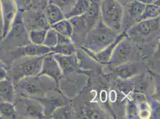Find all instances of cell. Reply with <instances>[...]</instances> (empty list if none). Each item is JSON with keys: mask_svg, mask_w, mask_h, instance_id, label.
I'll use <instances>...</instances> for the list:
<instances>
[{"mask_svg": "<svg viewBox=\"0 0 160 119\" xmlns=\"http://www.w3.org/2000/svg\"><path fill=\"white\" fill-rule=\"evenodd\" d=\"M44 13L50 27L57 22L65 19L64 13L60 7L52 1H50L47 5L44 11Z\"/></svg>", "mask_w": 160, "mask_h": 119, "instance_id": "obj_20", "label": "cell"}, {"mask_svg": "<svg viewBox=\"0 0 160 119\" xmlns=\"http://www.w3.org/2000/svg\"><path fill=\"white\" fill-rule=\"evenodd\" d=\"M125 116L128 119H139L136 103L127 97L125 104Z\"/></svg>", "mask_w": 160, "mask_h": 119, "instance_id": "obj_27", "label": "cell"}, {"mask_svg": "<svg viewBox=\"0 0 160 119\" xmlns=\"http://www.w3.org/2000/svg\"><path fill=\"white\" fill-rule=\"evenodd\" d=\"M52 52V48L44 45H36L32 43L18 46L11 51L10 54L14 59L23 57H40Z\"/></svg>", "mask_w": 160, "mask_h": 119, "instance_id": "obj_12", "label": "cell"}, {"mask_svg": "<svg viewBox=\"0 0 160 119\" xmlns=\"http://www.w3.org/2000/svg\"><path fill=\"white\" fill-rule=\"evenodd\" d=\"M138 56V50L132 40L127 36L124 37L115 46L107 65L109 69L128 62L135 61Z\"/></svg>", "mask_w": 160, "mask_h": 119, "instance_id": "obj_6", "label": "cell"}, {"mask_svg": "<svg viewBox=\"0 0 160 119\" xmlns=\"http://www.w3.org/2000/svg\"><path fill=\"white\" fill-rule=\"evenodd\" d=\"M126 36L127 35L126 33V31L121 32L118 34V35L112 43H111L110 45L107 46L103 50L98 53H93L82 46H81L80 47L87 55H88L95 61L101 64H107L111 59V55L115 46H117V45L118 44V42L121 40Z\"/></svg>", "mask_w": 160, "mask_h": 119, "instance_id": "obj_15", "label": "cell"}, {"mask_svg": "<svg viewBox=\"0 0 160 119\" xmlns=\"http://www.w3.org/2000/svg\"><path fill=\"white\" fill-rule=\"evenodd\" d=\"M52 48V53L53 54H59L61 55H71L77 52V48L75 45L72 43L57 44Z\"/></svg>", "mask_w": 160, "mask_h": 119, "instance_id": "obj_25", "label": "cell"}, {"mask_svg": "<svg viewBox=\"0 0 160 119\" xmlns=\"http://www.w3.org/2000/svg\"><path fill=\"white\" fill-rule=\"evenodd\" d=\"M0 10L2 21V31L1 38L4 40L18 12L15 0H0Z\"/></svg>", "mask_w": 160, "mask_h": 119, "instance_id": "obj_10", "label": "cell"}, {"mask_svg": "<svg viewBox=\"0 0 160 119\" xmlns=\"http://www.w3.org/2000/svg\"><path fill=\"white\" fill-rule=\"evenodd\" d=\"M47 30H34L28 32L30 42L36 45H43Z\"/></svg>", "mask_w": 160, "mask_h": 119, "instance_id": "obj_26", "label": "cell"}, {"mask_svg": "<svg viewBox=\"0 0 160 119\" xmlns=\"http://www.w3.org/2000/svg\"><path fill=\"white\" fill-rule=\"evenodd\" d=\"M43 45L53 48L57 45V32L52 27L47 30Z\"/></svg>", "mask_w": 160, "mask_h": 119, "instance_id": "obj_28", "label": "cell"}, {"mask_svg": "<svg viewBox=\"0 0 160 119\" xmlns=\"http://www.w3.org/2000/svg\"><path fill=\"white\" fill-rule=\"evenodd\" d=\"M145 7V4L138 0H133L123 6L124 13L121 32L126 31L130 27L139 21Z\"/></svg>", "mask_w": 160, "mask_h": 119, "instance_id": "obj_9", "label": "cell"}, {"mask_svg": "<svg viewBox=\"0 0 160 119\" xmlns=\"http://www.w3.org/2000/svg\"><path fill=\"white\" fill-rule=\"evenodd\" d=\"M18 10L22 12H26L31 10V0H15Z\"/></svg>", "mask_w": 160, "mask_h": 119, "instance_id": "obj_31", "label": "cell"}, {"mask_svg": "<svg viewBox=\"0 0 160 119\" xmlns=\"http://www.w3.org/2000/svg\"><path fill=\"white\" fill-rule=\"evenodd\" d=\"M2 21L1 10H0V36H1V35H2Z\"/></svg>", "mask_w": 160, "mask_h": 119, "instance_id": "obj_36", "label": "cell"}, {"mask_svg": "<svg viewBox=\"0 0 160 119\" xmlns=\"http://www.w3.org/2000/svg\"><path fill=\"white\" fill-rule=\"evenodd\" d=\"M26 12V17L23 16V17L28 32L34 30H48L51 27L47 21L44 12H40L29 10Z\"/></svg>", "mask_w": 160, "mask_h": 119, "instance_id": "obj_16", "label": "cell"}, {"mask_svg": "<svg viewBox=\"0 0 160 119\" xmlns=\"http://www.w3.org/2000/svg\"><path fill=\"white\" fill-rule=\"evenodd\" d=\"M0 66H5V65H4V63L1 61V60H0Z\"/></svg>", "mask_w": 160, "mask_h": 119, "instance_id": "obj_38", "label": "cell"}, {"mask_svg": "<svg viewBox=\"0 0 160 119\" xmlns=\"http://www.w3.org/2000/svg\"><path fill=\"white\" fill-rule=\"evenodd\" d=\"M143 69V64L136 61L115 67L111 69V72L117 78L127 80L140 74Z\"/></svg>", "mask_w": 160, "mask_h": 119, "instance_id": "obj_14", "label": "cell"}, {"mask_svg": "<svg viewBox=\"0 0 160 119\" xmlns=\"http://www.w3.org/2000/svg\"><path fill=\"white\" fill-rule=\"evenodd\" d=\"M4 39L22 40L25 45L31 43L29 39L28 32L25 25L23 12L18 10L16 15L14 17L13 21L10 27L9 31Z\"/></svg>", "mask_w": 160, "mask_h": 119, "instance_id": "obj_11", "label": "cell"}, {"mask_svg": "<svg viewBox=\"0 0 160 119\" xmlns=\"http://www.w3.org/2000/svg\"><path fill=\"white\" fill-rule=\"evenodd\" d=\"M1 119H20L13 102L0 101Z\"/></svg>", "mask_w": 160, "mask_h": 119, "instance_id": "obj_22", "label": "cell"}, {"mask_svg": "<svg viewBox=\"0 0 160 119\" xmlns=\"http://www.w3.org/2000/svg\"><path fill=\"white\" fill-rule=\"evenodd\" d=\"M116 1H117L122 6H124L127 4V3L130 2V1H132L133 0H116Z\"/></svg>", "mask_w": 160, "mask_h": 119, "instance_id": "obj_35", "label": "cell"}, {"mask_svg": "<svg viewBox=\"0 0 160 119\" xmlns=\"http://www.w3.org/2000/svg\"><path fill=\"white\" fill-rule=\"evenodd\" d=\"M80 16L88 32L100 20V4L91 3L86 12Z\"/></svg>", "mask_w": 160, "mask_h": 119, "instance_id": "obj_18", "label": "cell"}, {"mask_svg": "<svg viewBox=\"0 0 160 119\" xmlns=\"http://www.w3.org/2000/svg\"><path fill=\"white\" fill-rule=\"evenodd\" d=\"M0 119H1V117H0Z\"/></svg>", "mask_w": 160, "mask_h": 119, "instance_id": "obj_39", "label": "cell"}, {"mask_svg": "<svg viewBox=\"0 0 160 119\" xmlns=\"http://www.w3.org/2000/svg\"><path fill=\"white\" fill-rule=\"evenodd\" d=\"M160 6L155 4H145L143 12L140 17V21L151 19L160 17Z\"/></svg>", "mask_w": 160, "mask_h": 119, "instance_id": "obj_24", "label": "cell"}, {"mask_svg": "<svg viewBox=\"0 0 160 119\" xmlns=\"http://www.w3.org/2000/svg\"><path fill=\"white\" fill-rule=\"evenodd\" d=\"M53 56L60 67L63 77L75 71L80 72L78 59L76 53L68 55L53 54Z\"/></svg>", "mask_w": 160, "mask_h": 119, "instance_id": "obj_17", "label": "cell"}, {"mask_svg": "<svg viewBox=\"0 0 160 119\" xmlns=\"http://www.w3.org/2000/svg\"><path fill=\"white\" fill-rule=\"evenodd\" d=\"M13 83L16 93L34 98L42 97L49 91L59 88L53 79L40 74L25 78Z\"/></svg>", "mask_w": 160, "mask_h": 119, "instance_id": "obj_1", "label": "cell"}, {"mask_svg": "<svg viewBox=\"0 0 160 119\" xmlns=\"http://www.w3.org/2000/svg\"><path fill=\"white\" fill-rule=\"evenodd\" d=\"M102 1V0H90L91 3H98V4H100Z\"/></svg>", "mask_w": 160, "mask_h": 119, "instance_id": "obj_37", "label": "cell"}, {"mask_svg": "<svg viewBox=\"0 0 160 119\" xmlns=\"http://www.w3.org/2000/svg\"><path fill=\"white\" fill-rule=\"evenodd\" d=\"M118 34L100 19L96 25L87 32L81 46L93 53H98L112 43Z\"/></svg>", "mask_w": 160, "mask_h": 119, "instance_id": "obj_2", "label": "cell"}, {"mask_svg": "<svg viewBox=\"0 0 160 119\" xmlns=\"http://www.w3.org/2000/svg\"><path fill=\"white\" fill-rule=\"evenodd\" d=\"M45 55L23 57L14 60L12 66L7 69L8 78L15 82L25 78L39 74Z\"/></svg>", "mask_w": 160, "mask_h": 119, "instance_id": "obj_3", "label": "cell"}, {"mask_svg": "<svg viewBox=\"0 0 160 119\" xmlns=\"http://www.w3.org/2000/svg\"><path fill=\"white\" fill-rule=\"evenodd\" d=\"M124 8L116 0H102L100 4V20L117 33L121 32Z\"/></svg>", "mask_w": 160, "mask_h": 119, "instance_id": "obj_4", "label": "cell"}, {"mask_svg": "<svg viewBox=\"0 0 160 119\" xmlns=\"http://www.w3.org/2000/svg\"><path fill=\"white\" fill-rule=\"evenodd\" d=\"M138 1L144 4H155L157 5L160 6V0H138Z\"/></svg>", "mask_w": 160, "mask_h": 119, "instance_id": "obj_34", "label": "cell"}, {"mask_svg": "<svg viewBox=\"0 0 160 119\" xmlns=\"http://www.w3.org/2000/svg\"><path fill=\"white\" fill-rule=\"evenodd\" d=\"M39 74L50 77L56 82L58 87L59 86L60 80L63 77V75L57 61L54 58L52 52L44 56Z\"/></svg>", "mask_w": 160, "mask_h": 119, "instance_id": "obj_13", "label": "cell"}, {"mask_svg": "<svg viewBox=\"0 0 160 119\" xmlns=\"http://www.w3.org/2000/svg\"><path fill=\"white\" fill-rule=\"evenodd\" d=\"M51 27L54 29L57 32L65 36L72 37L73 34V26L69 19H64L54 24Z\"/></svg>", "mask_w": 160, "mask_h": 119, "instance_id": "obj_23", "label": "cell"}, {"mask_svg": "<svg viewBox=\"0 0 160 119\" xmlns=\"http://www.w3.org/2000/svg\"><path fill=\"white\" fill-rule=\"evenodd\" d=\"M35 99L39 101L43 106L44 116L46 119L50 118L58 108L69 104V99L60 92L59 88L49 91L42 97Z\"/></svg>", "mask_w": 160, "mask_h": 119, "instance_id": "obj_8", "label": "cell"}, {"mask_svg": "<svg viewBox=\"0 0 160 119\" xmlns=\"http://www.w3.org/2000/svg\"><path fill=\"white\" fill-rule=\"evenodd\" d=\"M90 4V0H77L71 9L64 14L65 19H69L82 15L86 12Z\"/></svg>", "mask_w": 160, "mask_h": 119, "instance_id": "obj_21", "label": "cell"}, {"mask_svg": "<svg viewBox=\"0 0 160 119\" xmlns=\"http://www.w3.org/2000/svg\"><path fill=\"white\" fill-rule=\"evenodd\" d=\"M50 0H31V10L35 12H44Z\"/></svg>", "mask_w": 160, "mask_h": 119, "instance_id": "obj_30", "label": "cell"}, {"mask_svg": "<svg viewBox=\"0 0 160 119\" xmlns=\"http://www.w3.org/2000/svg\"><path fill=\"white\" fill-rule=\"evenodd\" d=\"M77 1V0H54V2H52L60 7L65 14L71 9Z\"/></svg>", "mask_w": 160, "mask_h": 119, "instance_id": "obj_29", "label": "cell"}, {"mask_svg": "<svg viewBox=\"0 0 160 119\" xmlns=\"http://www.w3.org/2000/svg\"><path fill=\"white\" fill-rule=\"evenodd\" d=\"M160 31V17L142 20L134 24L126 31L127 36L132 40H143Z\"/></svg>", "mask_w": 160, "mask_h": 119, "instance_id": "obj_7", "label": "cell"}, {"mask_svg": "<svg viewBox=\"0 0 160 119\" xmlns=\"http://www.w3.org/2000/svg\"><path fill=\"white\" fill-rule=\"evenodd\" d=\"M16 89L13 82L8 78L0 81V101L13 102Z\"/></svg>", "mask_w": 160, "mask_h": 119, "instance_id": "obj_19", "label": "cell"}, {"mask_svg": "<svg viewBox=\"0 0 160 119\" xmlns=\"http://www.w3.org/2000/svg\"><path fill=\"white\" fill-rule=\"evenodd\" d=\"M8 70L6 66H0V81L8 78Z\"/></svg>", "mask_w": 160, "mask_h": 119, "instance_id": "obj_33", "label": "cell"}, {"mask_svg": "<svg viewBox=\"0 0 160 119\" xmlns=\"http://www.w3.org/2000/svg\"><path fill=\"white\" fill-rule=\"evenodd\" d=\"M73 42L71 38L57 32V44H63Z\"/></svg>", "mask_w": 160, "mask_h": 119, "instance_id": "obj_32", "label": "cell"}, {"mask_svg": "<svg viewBox=\"0 0 160 119\" xmlns=\"http://www.w3.org/2000/svg\"><path fill=\"white\" fill-rule=\"evenodd\" d=\"M13 103L20 119H46L43 106L34 98L16 93Z\"/></svg>", "mask_w": 160, "mask_h": 119, "instance_id": "obj_5", "label": "cell"}]
</instances>
